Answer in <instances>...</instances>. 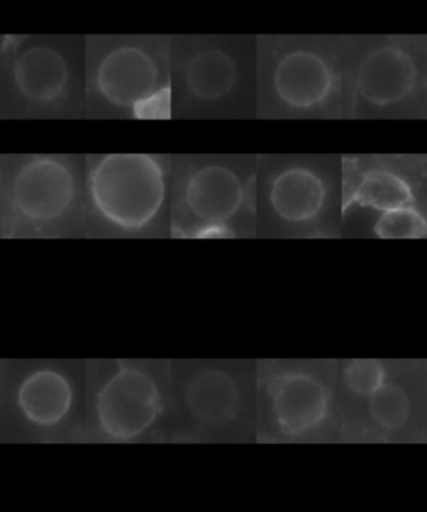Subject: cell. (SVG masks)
I'll list each match as a JSON object with an SVG mask.
<instances>
[{"label":"cell","mask_w":427,"mask_h":512,"mask_svg":"<svg viewBox=\"0 0 427 512\" xmlns=\"http://www.w3.org/2000/svg\"><path fill=\"white\" fill-rule=\"evenodd\" d=\"M84 227V166L76 156L4 157L0 236L61 237Z\"/></svg>","instance_id":"1"},{"label":"cell","mask_w":427,"mask_h":512,"mask_svg":"<svg viewBox=\"0 0 427 512\" xmlns=\"http://www.w3.org/2000/svg\"><path fill=\"white\" fill-rule=\"evenodd\" d=\"M164 159L141 152L84 159V231L139 236L161 219L167 202Z\"/></svg>","instance_id":"2"},{"label":"cell","mask_w":427,"mask_h":512,"mask_svg":"<svg viewBox=\"0 0 427 512\" xmlns=\"http://www.w3.org/2000/svg\"><path fill=\"white\" fill-rule=\"evenodd\" d=\"M86 99L109 114L166 117L169 87L159 52L137 39H96L87 46Z\"/></svg>","instance_id":"3"},{"label":"cell","mask_w":427,"mask_h":512,"mask_svg":"<svg viewBox=\"0 0 427 512\" xmlns=\"http://www.w3.org/2000/svg\"><path fill=\"white\" fill-rule=\"evenodd\" d=\"M0 69L4 71L11 101L22 112L56 116L74 111L79 76L66 47L39 37H4Z\"/></svg>","instance_id":"4"},{"label":"cell","mask_w":427,"mask_h":512,"mask_svg":"<svg viewBox=\"0 0 427 512\" xmlns=\"http://www.w3.org/2000/svg\"><path fill=\"white\" fill-rule=\"evenodd\" d=\"M156 381L136 366L121 364L97 394V417L106 436L129 441L156 422L161 412Z\"/></svg>","instance_id":"5"},{"label":"cell","mask_w":427,"mask_h":512,"mask_svg":"<svg viewBox=\"0 0 427 512\" xmlns=\"http://www.w3.org/2000/svg\"><path fill=\"white\" fill-rule=\"evenodd\" d=\"M246 189L231 167L207 164L197 167L182 184V212L204 229L221 227L241 211Z\"/></svg>","instance_id":"6"},{"label":"cell","mask_w":427,"mask_h":512,"mask_svg":"<svg viewBox=\"0 0 427 512\" xmlns=\"http://www.w3.org/2000/svg\"><path fill=\"white\" fill-rule=\"evenodd\" d=\"M416 84V61L401 47H379L357 69V92L372 106H396L411 96Z\"/></svg>","instance_id":"7"},{"label":"cell","mask_w":427,"mask_h":512,"mask_svg":"<svg viewBox=\"0 0 427 512\" xmlns=\"http://www.w3.org/2000/svg\"><path fill=\"white\" fill-rule=\"evenodd\" d=\"M274 91L287 107L307 111L324 104L336 87V76L324 57L311 51L289 52L277 62Z\"/></svg>","instance_id":"8"},{"label":"cell","mask_w":427,"mask_h":512,"mask_svg":"<svg viewBox=\"0 0 427 512\" xmlns=\"http://www.w3.org/2000/svg\"><path fill=\"white\" fill-rule=\"evenodd\" d=\"M272 411L286 436H301L326 419L331 392L307 374H286L272 382Z\"/></svg>","instance_id":"9"},{"label":"cell","mask_w":427,"mask_h":512,"mask_svg":"<svg viewBox=\"0 0 427 512\" xmlns=\"http://www.w3.org/2000/svg\"><path fill=\"white\" fill-rule=\"evenodd\" d=\"M327 186L309 167L282 169L269 187V204L281 221L287 224H309L321 216L326 207Z\"/></svg>","instance_id":"10"},{"label":"cell","mask_w":427,"mask_h":512,"mask_svg":"<svg viewBox=\"0 0 427 512\" xmlns=\"http://www.w3.org/2000/svg\"><path fill=\"white\" fill-rule=\"evenodd\" d=\"M71 382L56 369H39L22 381L17 402L22 414L37 426H56L71 411Z\"/></svg>","instance_id":"11"},{"label":"cell","mask_w":427,"mask_h":512,"mask_svg":"<svg viewBox=\"0 0 427 512\" xmlns=\"http://www.w3.org/2000/svg\"><path fill=\"white\" fill-rule=\"evenodd\" d=\"M186 402L199 421L224 424L236 417L239 391L229 374L219 369H207L187 384Z\"/></svg>","instance_id":"12"},{"label":"cell","mask_w":427,"mask_h":512,"mask_svg":"<svg viewBox=\"0 0 427 512\" xmlns=\"http://www.w3.org/2000/svg\"><path fill=\"white\" fill-rule=\"evenodd\" d=\"M237 81V67L231 56L217 49L197 52L186 66L187 91L199 101H221Z\"/></svg>","instance_id":"13"},{"label":"cell","mask_w":427,"mask_h":512,"mask_svg":"<svg viewBox=\"0 0 427 512\" xmlns=\"http://www.w3.org/2000/svg\"><path fill=\"white\" fill-rule=\"evenodd\" d=\"M356 206L387 212L399 207L414 206L416 196L407 179L389 169H371L362 174L352 191Z\"/></svg>","instance_id":"14"},{"label":"cell","mask_w":427,"mask_h":512,"mask_svg":"<svg viewBox=\"0 0 427 512\" xmlns=\"http://www.w3.org/2000/svg\"><path fill=\"white\" fill-rule=\"evenodd\" d=\"M372 417L384 429H399L411 414V399L407 392L396 384L384 382L369 396Z\"/></svg>","instance_id":"15"},{"label":"cell","mask_w":427,"mask_h":512,"mask_svg":"<svg viewBox=\"0 0 427 512\" xmlns=\"http://www.w3.org/2000/svg\"><path fill=\"white\" fill-rule=\"evenodd\" d=\"M382 239H421L427 236V217L416 206L382 212L374 226Z\"/></svg>","instance_id":"16"},{"label":"cell","mask_w":427,"mask_h":512,"mask_svg":"<svg viewBox=\"0 0 427 512\" xmlns=\"http://www.w3.org/2000/svg\"><path fill=\"white\" fill-rule=\"evenodd\" d=\"M344 382L354 394L371 396L386 382V369L374 359H356L344 367Z\"/></svg>","instance_id":"17"},{"label":"cell","mask_w":427,"mask_h":512,"mask_svg":"<svg viewBox=\"0 0 427 512\" xmlns=\"http://www.w3.org/2000/svg\"><path fill=\"white\" fill-rule=\"evenodd\" d=\"M4 157L0 156V187H2V174H4Z\"/></svg>","instance_id":"18"}]
</instances>
